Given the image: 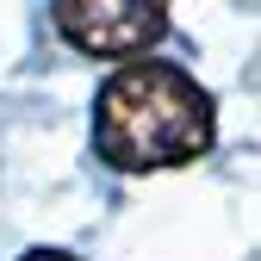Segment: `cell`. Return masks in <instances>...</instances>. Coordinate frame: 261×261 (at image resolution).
Here are the masks:
<instances>
[{"label":"cell","mask_w":261,"mask_h":261,"mask_svg":"<svg viewBox=\"0 0 261 261\" xmlns=\"http://www.w3.org/2000/svg\"><path fill=\"white\" fill-rule=\"evenodd\" d=\"M218 137L212 93L174 62H130L93 100V149L118 174H162L199 162Z\"/></svg>","instance_id":"1"},{"label":"cell","mask_w":261,"mask_h":261,"mask_svg":"<svg viewBox=\"0 0 261 261\" xmlns=\"http://www.w3.org/2000/svg\"><path fill=\"white\" fill-rule=\"evenodd\" d=\"M56 31L81 56H137L168 38V7L162 0H56Z\"/></svg>","instance_id":"2"},{"label":"cell","mask_w":261,"mask_h":261,"mask_svg":"<svg viewBox=\"0 0 261 261\" xmlns=\"http://www.w3.org/2000/svg\"><path fill=\"white\" fill-rule=\"evenodd\" d=\"M19 261H81V255H69V249H25Z\"/></svg>","instance_id":"3"}]
</instances>
